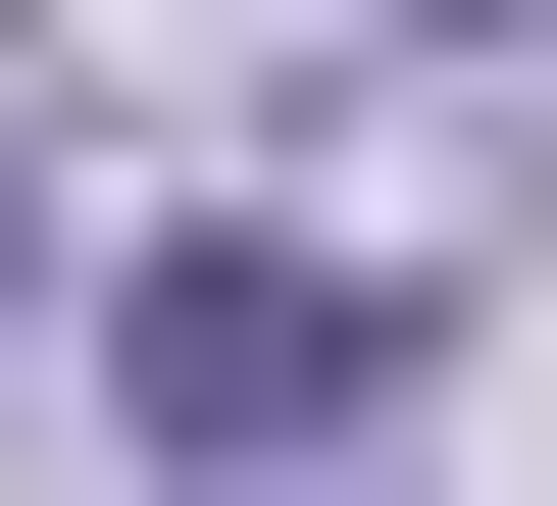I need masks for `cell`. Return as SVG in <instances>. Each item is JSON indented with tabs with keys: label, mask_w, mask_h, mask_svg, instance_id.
<instances>
[{
	"label": "cell",
	"mask_w": 557,
	"mask_h": 506,
	"mask_svg": "<svg viewBox=\"0 0 557 506\" xmlns=\"http://www.w3.org/2000/svg\"><path fill=\"white\" fill-rule=\"evenodd\" d=\"M102 405H152L203 506H305V456H406V304H355V254H152V304H102Z\"/></svg>",
	"instance_id": "cell-1"
},
{
	"label": "cell",
	"mask_w": 557,
	"mask_h": 506,
	"mask_svg": "<svg viewBox=\"0 0 557 506\" xmlns=\"http://www.w3.org/2000/svg\"><path fill=\"white\" fill-rule=\"evenodd\" d=\"M0 304H51V254H0Z\"/></svg>",
	"instance_id": "cell-2"
}]
</instances>
